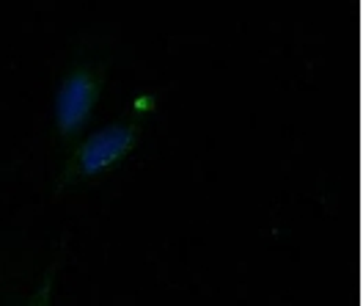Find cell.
I'll return each mask as SVG.
<instances>
[{
	"label": "cell",
	"mask_w": 363,
	"mask_h": 306,
	"mask_svg": "<svg viewBox=\"0 0 363 306\" xmlns=\"http://www.w3.org/2000/svg\"><path fill=\"white\" fill-rule=\"evenodd\" d=\"M23 306H52V287H50V276L39 284L28 298H25Z\"/></svg>",
	"instance_id": "3"
},
{
	"label": "cell",
	"mask_w": 363,
	"mask_h": 306,
	"mask_svg": "<svg viewBox=\"0 0 363 306\" xmlns=\"http://www.w3.org/2000/svg\"><path fill=\"white\" fill-rule=\"evenodd\" d=\"M105 83H108V61L94 55L69 64V70L61 75L52 99L55 138L61 149H72L83 138L102 99Z\"/></svg>",
	"instance_id": "2"
},
{
	"label": "cell",
	"mask_w": 363,
	"mask_h": 306,
	"mask_svg": "<svg viewBox=\"0 0 363 306\" xmlns=\"http://www.w3.org/2000/svg\"><path fill=\"white\" fill-rule=\"evenodd\" d=\"M143 138V121L140 116H124L116 119L111 124H105L102 130L83 136L69 152L67 163L58 171V182L55 193L61 196L64 190H74L91 185L96 180H102L105 174H111L121 160H127L138 149V143Z\"/></svg>",
	"instance_id": "1"
}]
</instances>
